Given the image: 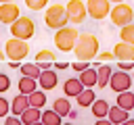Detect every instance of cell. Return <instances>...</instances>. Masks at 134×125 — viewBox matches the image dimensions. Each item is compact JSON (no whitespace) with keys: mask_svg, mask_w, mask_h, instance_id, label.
Wrapping results in <instances>:
<instances>
[{"mask_svg":"<svg viewBox=\"0 0 134 125\" xmlns=\"http://www.w3.org/2000/svg\"><path fill=\"white\" fill-rule=\"evenodd\" d=\"M117 67H119V71H130V69H134V63H130V60H121V63H117Z\"/></svg>","mask_w":134,"mask_h":125,"instance_id":"34","label":"cell"},{"mask_svg":"<svg viewBox=\"0 0 134 125\" xmlns=\"http://www.w3.org/2000/svg\"><path fill=\"white\" fill-rule=\"evenodd\" d=\"M107 119H109L113 125H119V123H124V121L130 119V117H128V110H124V108H119V106H109Z\"/></svg>","mask_w":134,"mask_h":125,"instance_id":"14","label":"cell"},{"mask_svg":"<svg viewBox=\"0 0 134 125\" xmlns=\"http://www.w3.org/2000/svg\"><path fill=\"white\" fill-rule=\"evenodd\" d=\"M54 67H57V69H67V63H59V60H57Z\"/></svg>","mask_w":134,"mask_h":125,"instance_id":"37","label":"cell"},{"mask_svg":"<svg viewBox=\"0 0 134 125\" xmlns=\"http://www.w3.org/2000/svg\"><path fill=\"white\" fill-rule=\"evenodd\" d=\"M109 19H111V23H113V25L124 27V25H128V23H132V21H134V8H132L130 4H126V2L113 4V6H111V10H109Z\"/></svg>","mask_w":134,"mask_h":125,"instance_id":"4","label":"cell"},{"mask_svg":"<svg viewBox=\"0 0 134 125\" xmlns=\"http://www.w3.org/2000/svg\"><path fill=\"white\" fill-rule=\"evenodd\" d=\"M113 58L134 63V46L124 44V42H117V44H115V48H113Z\"/></svg>","mask_w":134,"mask_h":125,"instance_id":"12","label":"cell"},{"mask_svg":"<svg viewBox=\"0 0 134 125\" xmlns=\"http://www.w3.org/2000/svg\"><path fill=\"white\" fill-rule=\"evenodd\" d=\"M21 17V10L15 2H6V4H0V23L4 25H10L13 21H17Z\"/></svg>","mask_w":134,"mask_h":125,"instance_id":"10","label":"cell"},{"mask_svg":"<svg viewBox=\"0 0 134 125\" xmlns=\"http://www.w3.org/2000/svg\"><path fill=\"white\" fill-rule=\"evenodd\" d=\"M115 94L119 92H128L132 88V77L126 73V71H113L111 77H109V83H107Z\"/></svg>","mask_w":134,"mask_h":125,"instance_id":"9","label":"cell"},{"mask_svg":"<svg viewBox=\"0 0 134 125\" xmlns=\"http://www.w3.org/2000/svg\"><path fill=\"white\" fill-rule=\"evenodd\" d=\"M109 2H113V4H119V2H126V0H109Z\"/></svg>","mask_w":134,"mask_h":125,"instance_id":"40","label":"cell"},{"mask_svg":"<svg viewBox=\"0 0 134 125\" xmlns=\"http://www.w3.org/2000/svg\"><path fill=\"white\" fill-rule=\"evenodd\" d=\"M115 106H119V108H124V110H132L134 108V94L128 90V92H119L117 94V104Z\"/></svg>","mask_w":134,"mask_h":125,"instance_id":"20","label":"cell"},{"mask_svg":"<svg viewBox=\"0 0 134 125\" xmlns=\"http://www.w3.org/2000/svg\"><path fill=\"white\" fill-rule=\"evenodd\" d=\"M40 123L42 125H61L63 123V117H59L54 110H44L40 115Z\"/></svg>","mask_w":134,"mask_h":125,"instance_id":"26","label":"cell"},{"mask_svg":"<svg viewBox=\"0 0 134 125\" xmlns=\"http://www.w3.org/2000/svg\"><path fill=\"white\" fill-rule=\"evenodd\" d=\"M80 83L84 85V88H94L96 85V69H92V67H88V69H84V71H80Z\"/></svg>","mask_w":134,"mask_h":125,"instance_id":"16","label":"cell"},{"mask_svg":"<svg viewBox=\"0 0 134 125\" xmlns=\"http://www.w3.org/2000/svg\"><path fill=\"white\" fill-rule=\"evenodd\" d=\"M29 54V44L23 42V40H17V38H10L6 44H4V56L13 63H19L23 60L25 56Z\"/></svg>","mask_w":134,"mask_h":125,"instance_id":"6","label":"cell"},{"mask_svg":"<svg viewBox=\"0 0 134 125\" xmlns=\"http://www.w3.org/2000/svg\"><path fill=\"white\" fill-rule=\"evenodd\" d=\"M4 125H23V123H21V119H17V117L13 115V117H6V119H4Z\"/></svg>","mask_w":134,"mask_h":125,"instance_id":"35","label":"cell"},{"mask_svg":"<svg viewBox=\"0 0 134 125\" xmlns=\"http://www.w3.org/2000/svg\"><path fill=\"white\" fill-rule=\"evenodd\" d=\"M94 125H113V123H111V121L105 117V119H96V123H94Z\"/></svg>","mask_w":134,"mask_h":125,"instance_id":"36","label":"cell"},{"mask_svg":"<svg viewBox=\"0 0 134 125\" xmlns=\"http://www.w3.org/2000/svg\"><path fill=\"white\" fill-rule=\"evenodd\" d=\"M10 88V77L8 75H4V73H0V94L2 92H6Z\"/></svg>","mask_w":134,"mask_h":125,"instance_id":"31","label":"cell"},{"mask_svg":"<svg viewBox=\"0 0 134 125\" xmlns=\"http://www.w3.org/2000/svg\"><path fill=\"white\" fill-rule=\"evenodd\" d=\"M46 4H48V0H25V6L29 10H42V8H46Z\"/></svg>","mask_w":134,"mask_h":125,"instance_id":"29","label":"cell"},{"mask_svg":"<svg viewBox=\"0 0 134 125\" xmlns=\"http://www.w3.org/2000/svg\"><path fill=\"white\" fill-rule=\"evenodd\" d=\"M73 52H75L77 60H86V63L94 60L96 54H98V40H96V35H92V33H80L77 40H75Z\"/></svg>","mask_w":134,"mask_h":125,"instance_id":"1","label":"cell"},{"mask_svg":"<svg viewBox=\"0 0 134 125\" xmlns=\"http://www.w3.org/2000/svg\"><path fill=\"white\" fill-rule=\"evenodd\" d=\"M34 33H36V23L29 17H19L17 21L10 23V35L17 38V40L27 42V40L34 38Z\"/></svg>","mask_w":134,"mask_h":125,"instance_id":"3","label":"cell"},{"mask_svg":"<svg viewBox=\"0 0 134 125\" xmlns=\"http://www.w3.org/2000/svg\"><path fill=\"white\" fill-rule=\"evenodd\" d=\"M111 73H113V69L109 67V65H98V69H96V85L103 90V88H107V83H109V77H111Z\"/></svg>","mask_w":134,"mask_h":125,"instance_id":"17","label":"cell"},{"mask_svg":"<svg viewBox=\"0 0 134 125\" xmlns=\"http://www.w3.org/2000/svg\"><path fill=\"white\" fill-rule=\"evenodd\" d=\"M119 125H134V119H126L124 123H119Z\"/></svg>","mask_w":134,"mask_h":125,"instance_id":"38","label":"cell"},{"mask_svg":"<svg viewBox=\"0 0 134 125\" xmlns=\"http://www.w3.org/2000/svg\"><path fill=\"white\" fill-rule=\"evenodd\" d=\"M77 35H80V31H77V29H73V27L65 25V27L57 29V33H54V46H57L61 52H71V50H73V46H75Z\"/></svg>","mask_w":134,"mask_h":125,"instance_id":"2","label":"cell"},{"mask_svg":"<svg viewBox=\"0 0 134 125\" xmlns=\"http://www.w3.org/2000/svg\"><path fill=\"white\" fill-rule=\"evenodd\" d=\"M8 113H10V102L4 96H0V117H6Z\"/></svg>","mask_w":134,"mask_h":125,"instance_id":"30","label":"cell"},{"mask_svg":"<svg viewBox=\"0 0 134 125\" xmlns=\"http://www.w3.org/2000/svg\"><path fill=\"white\" fill-rule=\"evenodd\" d=\"M52 110H54L59 117H67V113L71 110V102H69V98H57V100L52 102Z\"/></svg>","mask_w":134,"mask_h":125,"instance_id":"24","label":"cell"},{"mask_svg":"<svg viewBox=\"0 0 134 125\" xmlns=\"http://www.w3.org/2000/svg\"><path fill=\"white\" fill-rule=\"evenodd\" d=\"M31 125H42V123H40V121H38V123H31Z\"/></svg>","mask_w":134,"mask_h":125,"instance_id":"42","label":"cell"},{"mask_svg":"<svg viewBox=\"0 0 134 125\" xmlns=\"http://www.w3.org/2000/svg\"><path fill=\"white\" fill-rule=\"evenodd\" d=\"M27 106H29L27 96H25V94H19V96H15L13 102H10V113H15V117H17V115H21Z\"/></svg>","mask_w":134,"mask_h":125,"instance_id":"23","label":"cell"},{"mask_svg":"<svg viewBox=\"0 0 134 125\" xmlns=\"http://www.w3.org/2000/svg\"><path fill=\"white\" fill-rule=\"evenodd\" d=\"M61 125H73V123H61Z\"/></svg>","mask_w":134,"mask_h":125,"instance_id":"43","label":"cell"},{"mask_svg":"<svg viewBox=\"0 0 134 125\" xmlns=\"http://www.w3.org/2000/svg\"><path fill=\"white\" fill-rule=\"evenodd\" d=\"M6 2H15V0H0V4H6Z\"/></svg>","mask_w":134,"mask_h":125,"instance_id":"41","label":"cell"},{"mask_svg":"<svg viewBox=\"0 0 134 125\" xmlns=\"http://www.w3.org/2000/svg\"><path fill=\"white\" fill-rule=\"evenodd\" d=\"M38 85L42 88V90H52V88H57V83H59V77H57V73L54 71H50V69H44V71H40V75H38Z\"/></svg>","mask_w":134,"mask_h":125,"instance_id":"11","label":"cell"},{"mask_svg":"<svg viewBox=\"0 0 134 125\" xmlns=\"http://www.w3.org/2000/svg\"><path fill=\"white\" fill-rule=\"evenodd\" d=\"M132 81H134V77H132Z\"/></svg>","mask_w":134,"mask_h":125,"instance_id":"44","label":"cell"},{"mask_svg":"<svg viewBox=\"0 0 134 125\" xmlns=\"http://www.w3.org/2000/svg\"><path fill=\"white\" fill-rule=\"evenodd\" d=\"M109 10H111L109 0H86V12L96 21H103L105 17H109Z\"/></svg>","mask_w":134,"mask_h":125,"instance_id":"8","label":"cell"},{"mask_svg":"<svg viewBox=\"0 0 134 125\" xmlns=\"http://www.w3.org/2000/svg\"><path fill=\"white\" fill-rule=\"evenodd\" d=\"M119 40H121L124 44L134 46V23H128V25H124V27L119 29Z\"/></svg>","mask_w":134,"mask_h":125,"instance_id":"28","label":"cell"},{"mask_svg":"<svg viewBox=\"0 0 134 125\" xmlns=\"http://www.w3.org/2000/svg\"><path fill=\"white\" fill-rule=\"evenodd\" d=\"M19 69H21V75H23V77H31V79H38V75H40V71H42L36 63H25V65H19Z\"/></svg>","mask_w":134,"mask_h":125,"instance_id":"27","label":"cell"},{"mask_svg":"<svg viewBox=\"0 0 134 125\" xmlns=\"http://www.w3.org/2000/svg\"><path fill=\"white\" fill-rule=\"evenodd\" d=\"M65 12H67V21L73 23V25H80L86 21L88 12H86V4L82 0H69L67 6H65Z\"/></svg>","mask_w":134,"mask_h":125,"instance_id":"7","label":"cell"},{"mask_svg":"<svg viewBox=\"0 0 134 125\" xmlns=\"http://www.w3.org/2000/svg\"><path fill=\"white\" fill-rule=\"evenodd\" d=\"M109 106H111V104H109L107 100H103V98H100V100L96 98V100L90 104V108H92V115H94L96 119H105V117H107V110H109Z\"/></svg>","mask_w":134,"mask_h":125,"instance_id":"22","label":"cell"},{"mask_svg":"<svg viewBox=\"0 0 134 125\" xmlns=\"http://www.w3.org/2000/svg\"><path fill=\"white\" fill-rule=\"evenodd\" d=\"M82 90H84V85L80 83V79H77V77H69V79L65 81V85H63V92H65V96H67V98H69V96H77Z\"/></svg>","mask_w":134,"mask_h":125,"instance_id":"18","label":"cell"},{"mask_svg":"<svg viewBox=\"0 0 134 125\" xmlns=\"http://www.w3.org/2000/svg\"><path fill=\"white\" fill-rule=\"evenodd\" d=\"M27 102H29V106L42 110V106L46 104V94L40 92V90H36V92H31V94H27Z\"/></svg>","mask_w":134,"mask_h":125,"instance_id":"25","label":"cell"},{"mask_svg":"<svg viewBox=\"0 0 134 125\" xmlns=\"http://www.w3.org/2000/svg\"><path fill=\"white\" fill-rule=\"evenodd\" d=\"M57 63V54L52 52V50H40L38 54H36V65L44 71V69H50V65H54Z\"/></svg>","mask_w":134,"mask_h":125,"instance_id":"13","label":"cell"},{"mask_svg":"<svg viewBox=\"0 0 134 125\" xmlns=\"http://www.w3.org/2000/svg\"><path fill=\"white\" fill-rule=\"evenodd\" d=\"M75 100H77V104H80L82 108H86V106H90V104L96 100V94H94L92 88H84V90L75 96Z\"/></svg>","mask_w":134,"mask_h":125,"instance_id":"19","label":"cell"},{"mask_svg":"<svg viewBox=\"0 0 134 125\" xmlns=\"http://www.w3.org/2000/svg\"><path fill=\"white\" fill-rule=\"evenodd\" d=\"M96 60H98V65L100 63H111L113 60V52H100V54H96Z\"/></svg>","mask_w":134,"mask_h":125,"instance_id":"32","label":"cell"},{"mask_svg":"<svg viewBox=\"0 0 134 125\" xmlns=\"http://www.w3.org/2000/svg\"><path fill=\"white\" fill-rule=\"evenodd\" d=\"M44 21L50 29H61L65 27L69 21H67V12H65V6L63 4H50L44 12Z\"/></svg>","mask_w":134,"mask_h":125,"instance_id":"5","label":"cell"},{"mask_svg":"<svg viewBox=\"0 0 134 125\" xmlns=\"http://www.w3.org/2000/svg\"><path fill=\"white\" fill-rule=\"evenodd\" d=\"M17 90H19V94H31V92H36L38 90V81L36 79H31V77H21L19 79V83H17Z\"/></svg>","mask_w":134,"mask_h":125,"instance_id":"21","label":"cell"},{"mask_svg":"<svg viewBox=\"0 0 134 125\" xmlns=\"http://www.w3.org/2000/svg\"><path fill=\"white\" fill-rule=\"evenodd\" d=\"M40 115H42V110H40V108L27 106V108L19 115V119H21V123H23V125H31V123H38V121H40Z\"/></svg>","mask_w":134,"mask_h":125,"instance_id":"15","label":"cell"},{"mask_svg":"<svg viewBox=\"0 0 134 125\" xmlns=\"http://www.w3.org/2000/svg\"><path fill=\"white\" fill-rule=\"evenodd\" d=\"M71 67L80 73V71H84V69H88L90 67V63H86V60H77V63H71Z\"/></svg>","mask_w":134,"mask_h":125,"instance_id":"33","label":"cell"},{"mask_svg":"<svg viewBox=\"0 0 134 125\" xmlns=\"http://www.w3.org/2000/svg\"><path fill=\"white\" fill-rule=\"evenodd\" d=\"M4 58H6V56H4V50H0V63H2Z\"/></svg>","mask_w":134,"mask_h":125,"instance_id":"39","label":"cell"}]
</instances>
